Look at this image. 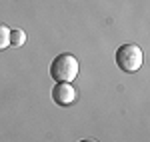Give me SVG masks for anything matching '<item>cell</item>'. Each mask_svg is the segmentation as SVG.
<instances>
[{"label":"cell","instance_id":"1","mask_svg":"<svg viewBox=\"0 0 150 142\" xmlns=\"http://www.w3.org/2000/svg\"><path fill=\"white\" fill-rule=\"evenodd\" d=\"M50 76L56 82H72L78 76V60L74 58V54H58L50 64Z\"/></svg>","mask_w":150,"mask_h":142},{"label":"cell","instance_id":"2","mask_svg":"<svg viewBox=\"0 0 150 142\" xmlns=\"http://www.w3.org/2000/svg\"><path fill=\"white\" fill-rule=\"evenodd\" d=\"M116 64L126 74L140 70L142 66V50L138 44H122L116 50Z\"/></svg>","mask_w":150,"mask_h":142},{"label":"cell","instance_id":"3","mask_svg":"<svg viewBox=\"0 0 150 142\" xmlns=\"http://www.w3.org/2000/svg\"><path fill=\"white\" fill-rule=\"evenodd\" d=\"M52 98L60 106H70L76 100V90L70 82H56L52 88Z\"/></svg>","mask_w":150,"mask_h":142},{"label":"cell","instance_id":"4","mask_svg":"<svg viewBox=\"0 0 150 142\" xmlns=\"http://www.w3.org/2000/svg\"><path fill=\"white\" fill-rule=\"evenodd\" d=\"M24 42H26V34H24V30H20V28L10 30V46H22Z\"/></svg>","mask_w":150,"mask_h":142},{"label":"cell","instance_id":"5","mask_svg":"<svg viewBox=\"0 0 150 142\" xmlns=\"http://www.w3.org/2000/svg\"><path fill=\"white\" fill-rule=\"evenodd\" d=\"M10 46V28L6 24H0V50Z\"/></svg>","mask_w":150,"mask_h":142},{"label":"cell","instance_id":"6","mask_svg":"<svg viewBox=\"0 0 150 142\" xmlns=\"http://www.w3.org/2000/svg\"><path fill=\"white\" fill-rule=\"evenodd\" d=\"M80 142H98V140H92V138H84V140H80Z\"/></svg>","mask_w":150,"mask_h":142}]
</instances>
